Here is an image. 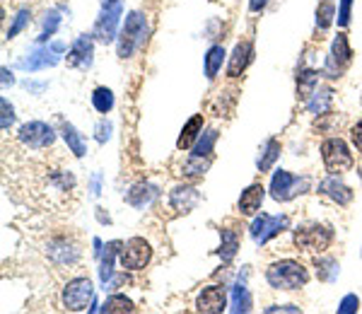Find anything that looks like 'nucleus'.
I'll use <instances>...</instances> for the list:
<instances>
[{"label":"nucleus","mask_w":362,"mask_h":314,"mask_svg":"<svg viewBox=\"0 0 362 314\" xmlns=\"http://www.w3.org/2000/svg\"><path fill=\"white\" fill-rule=\"evenodd\" d=\"M266 281H268V286L275 288V290H299V288L307 286L309 273L299 261L283 259V261H275L268 266Z\"/></svg>","instance_id":"nucleus-1"},{"label":"nucleus","mask_w":362,"mask_h":314,"mask_svg":"<svg viewBox=\"0 0 362 314\" xmlns=\"http://www.w3.org/2000/svg\"><path fill=\"white\" fill-rule=\"evenodd\" d=\"M145 39H147V17L133 10V13H129L124 29L119 34V58L124 60L131 58L145 44Z\"/></svg>","instance_id":"nucleus-2"},{"label":"nucleus","mask_w":362,"mask_h":314,"mask_svg":"<svg viewBox=\"0 0 362 314\" xmlns=\"http://www.w3.org/2000/svg\"><path fill=\"white\" fill-rule=\"evenodd\" d=\"M321 160L329 174H343L355 165V157L350 153L348 143L340 138H329L321 143Z\"/></svg>","instance_id":"nucleus-3"},{"label":"nucleus","mask_w":362,"mask_h":314,"mask_svg":"<svg viewBox=\"0 0 362 314\" xmlns=\"http://www.w3.org/2000/svg\"><path fill=\"white\" fill-rule=\"evenodd\" d=\"M334 242V230L329 225H319V222H309L295 230V245L304 251H324Z\"/></svg>","instance_id":"nucleus-4"},{"label":"nucleus","mask_w":362,"mask_h":314,"mask_svg":"<svg viewBox=\"0 0 362 314\" xmlns=\"http://www.w3.org/2000/svg\"><path fill=\"white\" fill-rule=\"evenodd\" d=\"M309 176H293L290 172L285 170H278L273 174L271 179V196L275 201H280V204H285V201H293L297 194H307L309 191Z\"/></svg>","instance_id":"nucleus-5"},{"label":"nucleus","mask_w":362,"mask_h":314,"mask_svg":"<svg viewBox=\"0 0 362 314\" xmlns=\"http://www.w3.org/2000/svg\"><path fill=\"white\" fill-rule=\"evenodd\" d=\"M94 300V286L90 278H73L63 288V307L68 312H85Z\"/></svg>","instance_id":"nucleus-6"},{"label":"nucleus","mask_w":362,"mask_h":314,"mask_svg":"<svg viewBox=\"0 0 362 314\" xmlns=\"http://www.w3.org/2000/svg\"><path fill=\"white\" fill-rule=\"evenodd\" d=\"M288 225H290L288 215H266V213H261V215L254 217L249 232H252L254 242H256L258 247H263L266 242H271L275 235L288 230Z\"/></svg>","instance_id":"nucleus-7"},{"label":"nucleus","mask_w":362,"mask_h":314,"mask_svg":"<svg viewBox=\"0 0 362 314\" xmlns=\"http://www.w3.org/2000/svg\"><path fill=\"white\" fill-rule=\"evenodd\" d=\"M17 138H19V143H22L24 148L42 150V148L54 145L56 133H54V129H51L49 124H44V121H29V124H24L22 129H19Z\"/></svg>","instance_id":"nucleus-8"},{"label":"nucleus","mask_w":362,"mask_h":314,"mask_svg":"<svg viewBox=\"0 0 362 314\" xmlns=\"http://www.w3.org/2000/svg\"><path fill=\"white\" fill-rule=\"evenodd\" d=\"M150 256H152L150 245H147L142 237H131V240L121 247L119 261H121V266L129 268V271H140V268L147 266Z\"/></svg>","instance_id":"nucleus-9"},{"label":"nucleus","mask_w":362,"mask_h":314,"mask_svg":"<svg viewBox=\"0 0 362 314\" xmlns=\"http://www.w3.org/2000/svg\"><path fill=\"white\" fill-rule=\"evenodd\" d=\"M350 60H353V49H350L348 44V37L338 34V37L334 39L329 58H326V75H329V78H340V73L348 68Z\"/></svg>","instance_id":"nucleus-10"},{"label":"nucleus","mask_w":362,"mask_h":314,"mask_svg":"<svg viewBox=\"0 0 362 314\" xmlns=\"http://www.w3.org/2000/svg\"><path fill=\"white\" fill-rule=\"evenodd\" d=\"M121 5H109V8L101 10L99 19L94 22V32H92V37L97 39L99 44H111L116 39V29H119V19H121Z\"/></svg>","instance_id":"nucleus-11"},{"label":"nucleus","mask_w":362,"mask_h":314,"mask_svg":"<svg viewBox=\"0 0 362 314\" xmlns=\"http://www.w3.org/2000/svg\"><path fill=\"white\" fill-rule=\"evenodd\" d=\"M60 51H63V44H51V47H37L27 58L19 60V68L29 70V73H37V70L51 68L60 60Z\"/></svg>","instance_id":"nucleus-12"},{"label":"nucleus","mask_w":362,"mask_h":314,"mask_svg":"<svg viewBox=\"0 0 362 314\" xmlns=\"http://www.w3.org/2000/svg\"><path fill=\"white\" fill-rule=\"evenodd\" d=\"M196 310L203 314H220L227 310V295L220 286H208L196 300Z\"/></svg>","instance_id":"nucleus-13"},{"label":"nucleus","mask_w":362,"mask_h":314,"mask_svg":"<svg viewBox=\"0 0 362 314\" xmlns=\"http://www.w3.org/2000/svg\"><path fill=\"white\" fill-rule=\"evenodd\" d=\"M319 194H324L326 199H331L338 206H348L350 201H353V189H350L348 184H343V181L338 179V174L326 176L319 184Z\"/></svg>","instance_id":"nucleus-14"},{"label":"nucleus","mask_w":362,"mask_h":314,"mask_svg":"<svg viewBox=\"0 0 362 314\" xmlns=\"http://www.w3.org/2000/svg\"><path fill=\"white\" fill-rule=\"evenodd\" d=\"M97 39L92 34H83L78 37V42L73 44V49L68 51V65L70 68H90L92 65V51H94Z\"/></svg>","instance_id":"nucleus-15"},{"label":"nucleus","mask_w":362,"mask_h":314,"mask_svg":"<svg viewBox=\"0 0 362 314\" xmlns=\"http://www.w3.org/2000/svg\"><path fill=\"white\" fill-rule=\"evenodd\" d=\"M198 201H201V194L193 186H174L170 194V204L176 213H191Z\"/></svg>","instance_id":"nucleus-16"},{"label":"nucleus","mask_w":362,"mask_h":314,"mask_svg":"<svg viewBox=\"0 0 362 314\" xmlns=\"http://www.w3.org/2000/svg\"><path fill=\"white\" fill-rule=\"evenodd\" d=\"M252 56H254L252 42H239L237 47H234L232 56H229V65H227L229 78H239V75L247 70V65L252 63Z\"/></svg>","instance_id":"nucleus-17"},{"label":"nucleus","mask_w":362,"mask_h":314,"mask_svg":"<svg viewBox=\"0 0 362 314\" xmlns=\"http://www.w3.org/2000/svg\"><path fill=\"white\" fill-rule=\"evenodd\" d=\"M263 196H266V189L261 184H252L247 191H242V199H239V213L242 215H256L258 208L263 204Z\"/></svg>","instance_id":"nucleus-18"},{"label":"nucleus","mask_w":362,"mask_h":314,"mask_svg":"<svg viewBox=\"0 0 362 314\" xmlns=\"http://www.w3.org/2000/svg\"><path fill=\"white\" fill-rule=\"evenodd\" d=\"M160 196V191H157L155 184H147V181H142V184H135L133 189L126 194V201H129L133 208H145V206H150L152 201Z\"/></svg>","instance_id":"nucleus-19"},{"label":"nucleus","mask_w":362,"mask_h":314,"mask_svg":"<svg viewBox=\"0 0 362 314\" xmlns=\"http://www.w3.org/2000/svg\"><path fill=\"white\" fill-rule=\"evenodd\" d=\"M203 133V114H196L188 119V124L181 129V135L179 140H176V148L179 150H186L191 148V145H196V140L201 138Z\"/></svg>","instance_id":"nucleus-20"},{"label":"nucleus","mask_w":362,"mask_h":314,"mask_svg":"<svg viewBox=\"0 0 362 314\" xmlns=\"http://www.w3.org/2000/svg\"><path fill=\"white\" fill-rule=\"evenodd\" d=\"M319 83V73L317 70H299L297 73V97L302 102H309V97L314 94Z\"/></svg>","instance_id":"nucleus-21"},{"label":"nucleus","mask_w":362,"mask_h":314,"mask_svg":"<svg viewBox=\"0 0 362 314\" xmlns=\"http://www.w3.org/2000/svg\"><path fill=\"white\" fill-rule=\"evenodd\" d=\"M331 102H334V92H331L329 88H319V90H314V94L309 97L307 109L312 111V114L321 116L331 109Z\"/></svg>","instance_id":"nucleus-22"},{"label":"nucleus","mask_w":362,"mask_h":314,"mask_svg":"<svg viewBox=\"0 0 362 314\" xmlns=\"http://www.w3.org/2000/svg\"><path fill=\"white\" fill-rule=\"evenodd\" d=\"M63 138H65V143H68L70 153H73L75 157H83L85 153H88V143H85L83 133H80L75 126L63 124Z\"/></svg>","instance_id":"nucleus-23"},{"label":"nucleus","mask_w":362,"mask_h":314,"mask_svg":"<svg viewBox=\"0 0 362 314\" xmlns=\"http://www.w3.org/2000/svg\"><path fill=\"white\" fill-rule=\"evenodd\" d=\"M49 256L58 263H75L80 254L73 245H68V242H54V245L49 247Z\"/></svg>","instance_id":"nucleus-24"},{"label":"nucleus","mask_w":362,"mask_h":314,"mask_svg":"<svg viewBox=\"0 0 362 314\" xmlns=\"http://www.w3.org/2000/svg\"><path fill=\"white\" fill-rule=\"evenodd\" d=\"M278 157H280V143L275 138H268L266 143H263V153H261V157H258V162H256L258 172H268L275 165V160H278Z\"/></svg>","instance_id":"nucleus-25"},{"label":"nucleus","mask_w":362,"mask_h":314,"mask_svg":"<svg viewBox=\"0 0 362 314\" xmlns=\"http://www.w3.org/2000/svg\"><path fill=\"white\" fill-rule=\"evenodd\" d=\"M314 266H317L319 281H324V283H334L336 278H338V273H340L338 261L331 259V256H321V259L314 261Z\"/></svg>","instance_id":"nucleus-26"},{"label":"nucleus","mask_w":362,"mask_h":314,"mask_svg":"<svg viewBox=\"0 0 362 314\" xmlns=\"http://www.w3.org/2000/svg\"><path fill=\"white\" fill-rule=\"evenodd\" d=\"M225 49L222 47H211L206 53V75L208 80H215V75L220 73L222 68V60H225Z\"/></svg>","instance_id":"nucleus-27"},{"label":"nucleus","mask_w":362,"mask_h":314,"mask_svg":"<svg viewBox=\"0 0 362 314\" xmlns=\"http://www.w3.org/2000/svg\"><path fill=\"white\" fill-rule=\"evenodd\" d=\"M220 256L222 261H232L237 256V249H239V237L234 230H220Z\"/></svg>","instance_id":"nucleus-28"},{"label":"nucleus","mask_w":362,"mask_h":314,"mask_svg":"<svg viewBox=\"0 0 362 314\" xmlns=\"http://www.w3.org/2000/svg\"><path fill=\"white\" fill-rule=\"evenodd\" d=\"M92 106H94L99 114H109L114 109V92L109 88H97L92 92Z\"/></svg>","instance_id":"nucleus-29"},{"label":"nucleus","mask_w":362,"mask_h":314,"mask_svg":"<svg viewBox=\"0 0 362 314\" xmlns=\"http://www.w3.org/2000/svg\"><path fill=\"white\" fill-rule=\"evenodd\" d=\"M215 140H217V131L211 129L206 131V133L201 135V138L196 140V145H193V153L196 157H211L213 155V148H215Z\"/></svg>","instance_id":"nucleus-30"},{"label":"nucleus","mask_w":362,"mask_h":314,"mask_svg":"<svg viewBox=\"0 0 362 314\" xmlns=\"http://www.w3.org/2000/svg\"><path fill=\"white\" fill-rule=\"evenodd\" d=\"M249 310H252V295H249L247 286L239 281L232 290V312H249Z\"/></svg>","instance_id":"nucleus-31"},{"label":"nucleus","mask_w":362,"mask_h":314,"mask_svg":"<svg viewBox=\"0 0 362 314\" xmlns=\"http://www.w3.org/2000/svg\"><path fill=\"white\" fill-rule=\"evenodd\" d=\"M101 312H109V314H114V312H135V305L126 295H111L109 300L101 305Z\"/></svg>","instance_id":"nucleus-32"},{"label":"nucleus","mask_w":362,"mask_h":314,"mask_svg":"<svg viewBox=\"0 0 362 314\" xmlns=\"http://www.w3.org/2000/svg\"><path fill=\"white\" fill-rule=\"evenodd\" d=\"M58 27H60V15H58V10H49V13L44 15L42 37H39V42H46L49 37H54V34L58 32Z\"/></svg>","instance_id":"nucleus-33"},{"label":"nucleus","mask_w":362,"mask_h":314,"mask_svg":"<svg viewBox=\"0 0 362 314\" xmlns=\"http://www.w3.org/2000/svg\"><path fill=\"white\" fill-rule=\"evenodd\" d=\"M336 19V8L331 0H324V3L317 8V27L319 29H329L331 22Z\"/></svg>","instance_id":"nucleus-34"},{"label":"nucleus","mask_w":362,"mask_h":314,"mask_svg":"<svg viewBox=\"0 0 362 314\" xmlns=\"http://www.w3.org/2000/svg\"><path fill=\"white\" fill-rule=\"evenodd\" d=\"M211 167V160H203V157H196V155H191V160L183 165V174L186 176H201V174H206V170Z\"/></svg>","instance_id":"nucleus-35"},{"label":"nucleus","mask_w":362,"mask_h":314,"mask_svg":"<svg viewBox=\"0 0 362 314\" xmlns=\"http://www.w3.org/2000/svg\"><path fill=\"white\" fill-rule=\"evenodd\" d=\"M29 19H32V13H29V10H19V13L15 15L13 24H10V29H8V34H5V37H8V39H15L19 32H22L24 27H27Z\"/></svg>","instance_id":"nucleus-36"},{"label":"nucleus","mask_w":362,"mask_h":314,"mask_svg":"<svg viewBox=\"0 0 362 314\" xmlns=\"http://www.w3.org/2000/svg\"><path fill=\"white\" fill-rule=\"evenodd\" d=\"M360 310V297L358 295H345L343 300H340V305H338V314H355Z\"/></svg>","instance_id":"nucleus-37"},{"label":"nucleus","mask_w":362,"mask_h":314,"mask_svg":"<svg viewBox=\"0 0 362 314\" xmlns=\"http://www.w3.org/2000/svg\"><path fill=\"white\" fill-rule=\"evenodd\" d=\"M350 10H353V0H340L338 17H336L338 27H348V24H350Z\"/></svg>","instance_id":"nucleus-38"},{"label":"nucleus","mask_w":362,"mask_h":314,"mask_svg":"<svg viewBox=\"0 0 362 314\" xmlns=\"http://www.w3.org/2000/svg\"><path fill=\"white\" fill-rule=\"evenodd\" d=\"M0 106H3V121H0V126H3V131H10V126L15 124V109L5 97L0 99Z\"/></svg>","instance_id":"nucleus-39"},{"label":"nucleus","mask_w":362,"mask_h":314,"mask_svg":"<svg viewBox=\"0 0 362 314\" xmlns=\"http://www.w3.org/2000/svg\"><path fill=\"white\" fill-rule=\"evenodd\" d=\"M94 133H97V140H99V143H106V140L111 138V124L109 121H99L97 129H94Z\"/></svg>","instance_id":"nucleus-40"},{"label":"nucleus","mask_w":362,"mask_h":314,"mask_svg":"<svg viewBox=\"0 0 362 314\" xmlns=\"http://www.w3.org/2000/svg\"><path fill=\"white\" fill-rule=\"evenodd\" d=\"M350 138H353V145L358 148V153L362 155V121L353 126V131H350Z\"/></svg>","instance_id":"nucleus-41"},{"label":"nucleus","mask_w":362,"mask_h":314,"mask_svg":"<svg viewBox=\"0 0 362 314\" xmlns=\"http://www.w3.org/2000/svg\"><path fill=\"white\" fill-rule=\"evenodd\" d=\"M268 314H273V312H299V307H295V305H273V307H268L266 310Z\"/></svg>","instance_id":"nucleus-42"},{"label":"nucleus","mask_w":362,"mask_h":314,"mask_svg":"<svg viewBox=\"0 0 362 314\" xmlns=\"http://www.w3.org/2000/svg\"><path fill=\"white\" fill-rule=\"evenodd\" d=\"M266 5H268V0H249V10H252V13H261Z\"/></svg>","instance_id":"nucleus-43"},{"label":"nucleus","mask_w":362,"mask_h":314,"mask_svg":"<svg viewBox=\"0 0 362 314\" xmlns=\"http://www.w3.org/2000/svg\"><path fill=\"white\" fill-rule=\"evenodd\" d=\"M99 181H101V174H94V176H92V186H90L92 196H99Z\"/></svg>","instance_id":"nucleus-44"},{"label":"nucleus","mask_w":362,"mask_h":314,"mask_svg":"<svg viewBox=\"0 0 362 314\" xmlns=\"http://www.w3.org/2000/svg\"><path fill=\"white\" fill-rule=\"evenodd\" d=\"M0 73H3V85H5V88H8V85H13V83H15L13 73H10L8 68H3V70H0Z\"/></svg>","instance_id":"nucleus-45"},{"label":"nucleus","mask_w":362,"mask_h":314,"mask_svg":"<svg viewBox=\"0 0 362 314\" xmlns=\"http://www.w3.org/2000/svg\"><path fill=\"white\" fill-rule=\"evenodd\" d=\"M109 5H116V0H101V8H109Z\"/></svg>","instance_id":"nucleus-46"}]
</instances>
